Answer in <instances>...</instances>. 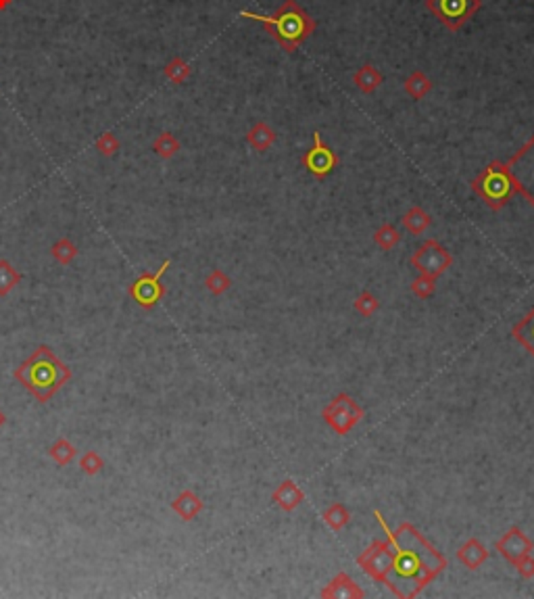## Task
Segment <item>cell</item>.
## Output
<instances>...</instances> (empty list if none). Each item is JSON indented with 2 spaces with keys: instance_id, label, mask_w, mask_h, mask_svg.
I'll use <instances>...</instances> for the list:
<instances>
[{
  "instance_id": "6",
  "label": "cell",
  "mask_w": 534,
  "mask_h": 599,
  "mask_svg": "<svg viewBox=\"0 0 534 599\" xmlns=\"http://www.w3.org/2000/svg\"><path fill=\"white\" fill-rule=\"evenodd\" d=\"M430 13L451 32L461 30L482 7V0H426Z\"/></svg>"
},
{
  "instance_id": "15",
  "label": "cell",
  "mask_w": 534,
  "mask_h": 599,
  "mask_svg": "<svg viewBox=\"0 0 534 599\" xmlns=\"http://www.w3.org/2000/svg\"><path fill=\"white\" fill-rule=\"evenodd\" d=\"M457 557L459 562H463L470 570H476L486 557H488V551L486 547L478 541V539H468L463 543V547L457 551Z\"/></svg>"
},
{
  "instance_id": "9",
  "label": "cell",
  "mask_w": 534,
  "mask_h": 599,
  "mask_svg": "<svg viewBox=\"0 0 534 599\" xmlns=\"http://www.w3.org/2000/svg\"><path fill=\"white\" fill-rule=\"evenodd\" d=\"M303 165L309 173H313L315 177H326L334 171V167L338 165V157L334 155V150L321 140L319 132H313V146L305 153L303 157Z\"/></svg>"
},
{
  "instance_id": "30",
  "label": "cell",
  "mask_w": 534,
  "mask_h": 599,
  "mask_svg": "<svg viewBox=\"0 0 534 599\" xmlns=\"http://www.w3.org/2000/svg\"><path fill=\"white\" fill-rule=\"evenodd\" d=\"M98 148H100L105 155H111V153L117 148V142H115V138H113L111 134H107L105 138H100V140H98Z\"/></svg>"
},
{
  "instance_id": "4",
  "label": "cell",
  "mask_w": 534,
  "mask_h": 599,
  "mask_svg": "<svg viewBox=\"0 0 534 599\" xmlns=\"http://www.w3.org/2000/svg\"><path fill=\"white\" fill-rule=\"evenodd\" d=\"M472 190L492 211H499L501 207H505L509 203V198L515 194L513 182L505 169V163H501V161H492L490 165H486L474 177Z\"/></svg>"
},
{
  "instance_id": "28",
  "label": "cell",
  "mask_w": 534,
  "mask_h": 599,
  "mask_svg": "<svg viewBox=\"0 0 534 599\" xmlns=\"http://www.w3.org/2000/svg\"><path fill=\"white\" fill-rule=\"evenodd\" d=\"M207 286H209L213 293H217V295H220V293H224V290L230 286V278H228V276H224L220 270H215V272L209 276V280H207Z\"/></svg>"
},
{
  "instance_id": "7",
  "label": "cell",
  "mask_w": 534,
  "mask_h": 599,
  "mask_svg": "<svg viewBox=\"0 0 534 599\" xmlns=\"http://www.w3.org/2000/svg\"><path fill=\"white\" fill-rule=\"evenodd\" d=\"M362 418H364L362 408L355 403L348 394L336 397L334 401L323 410V420H326L338 435H346Z\"/></svg>"
},
{
  "instance_id": "14",
  "label": "cell",
  "mask_w": 534,
  "mask_h": 599,
  "mask_svg": "<svg viewBox=\"0 0 534 599\" xmlns=\"http://www.w3.org/2000/svg\"><path fill=\"white\" fill-rule=\"evenodd\" d=\"M382 82H384V76H382L374 65H370V63H366L364 67H359L357 71H355V76H353V84L357 86L362 92H366V94H370V92H374L376 88H380Z\"/></svg>"
},
{
  "instance_id": "11",
  "label": "cell",
  "mask_w": 534,
  "mask_h": 599,
  "mask_svg": "<svg viewBox=\"0 0 534 599\" xmlns=\"http://www.w3.org/2000/svg\"><path fill=\"white\" fill-rule=\"evenodd\" d=\"M497 549L501 551V555L507 562H511L515 566L522 557H526L532 551V541L519 528H509L503 535V539L497 543Z\"/></svg>"
},
{
  "instance_id": "10",
  "label": "cell",
  "mask_w": 534,
  "mask_h": 599,
  "mask_svg": "<svg viewBox=\"0 0 534 599\" xmlns=\"http://www.w3.org/2000/svg\"><path fill=\"white\" fill-rule=\"evenodd\" d=\"M357 564L378 582H386L389 568H391V545L386 543H372L370 549L362 557H357Z\"/></svg>"
},
{
  "instance_id": "18",
  "label": "cell",
  "mask_w": 534,
  "mask_h": 599,
  "mask_svg": "<svg viewBox=\"0 0 534 599\" xmlns=\"http://www.w3.org/2000/svg\"><path fill=\"white\" fill-rule=\"evenodd\" d=\"M430 90H432V80H430L424 71H420V69L411 71L409 78L405 80V92H407L413 101H422Z\"/></svg>"
},
{
  "instance_id": "25",
  "label": "cell",
  "mask_w": 534,
  "mask_h": 599,
  "mask_svg": "<svg viewBox=\"0 0 534 599\" xmlns=\"http://www.w3.org/2000/svg\"><path fill=\"white\" fill-rule=\"evenodd\" d=\"M380 307V303H378V299L374 297V295H370V293H364V295H359L357 297V301H355V309H357L362 315H366V318H370L376 309Z\"/></svg>"
},
{
  "instance_id": "31",
  "label": "cell",
  "mask_w": 534,
  "mask_h": 599,
  "mask_svg": "<svg viewBox=\"0 0 534 599\" xmlns=\"http://www.w3.org/2000/svg\"><path fill=\"white\" fill-rule=\"evenodd\" d=\"M13 0H0V11H5L7 7H11Z\"/></svg>"
},
{
  "instance_id": "5",
  "label": "cell",
  "mask_w": 534,
  "mask_h": 599,
  "mask_svg": "<svg viewBox=\"0 0 534 599\" xmlns=\"http://www.w3.org/2000/svg\"><path fill=\"white\" fill-rule=\"evenodd\" d=\"M505 169L513 182L515 192H519L534 207V134L532 138L505 163Z\"/></svg>"
},
{
  "instance_id": "12",
  "label": "cell",
  "mask_w": 534,
  "mask_h": 599,
  "mask_svg": "<svg viewBox=\"0 0 534 599\" xmlns=\"http://www.w3.org/2000/svg\"><path fill=\"white\" fill-rule=\"evenodd\" d=\"M169 268V261H165L161 266V270L152 276H142L134 286H132V295L136 297V301L144 307H150L159 297H161V286H159V278L163 276V272Z\"/></svg>"
},
{
  "instance_id": "1",
  "label": "cell",
  "mask_w": 534,
  "mask_h": 599,
  "mask_svg": "<svg viewBox=\"0 0 534 599\" xmlns=\"http://www.w3.org/2000/svg\"><path fill=\"white\" fill-rule=\"evenodd\" d=\"M374 516L378 518L384 532L389 535V545H391V568H389V576L384 584L393 589L397 595L401 593V587L407 584L405 597L418 595L424 589V584H428L447 566V559L426 539H422V535L411 524H403V530L409 543V547H405L401 539L389 528L380 512H374Z\"/></svg>"
},
{
  "instance_id": "20",
  "label": "cell",
  "mask_w": 534,
  "mask_h": 599,
  "mask_svg": "<svg viewBox=\"0 0 534 599\" xmlns=\"http://www.w3.org/2000/svg\"><path fill=\"white\" fill-rule=\"evenodd\" d=\"M513 336H515V340H519L534 355V307L524 320H519L513 326Z\"/></svg>"
},
{
  "instance_id": "27",
  "label": "cell",
  "mask_w": 534,
  "mask_h": 599,
  "mask_svg": "<svg viewBox=\"0 0 534 599\" xmlns=\"http://www.w3.org/2000/svg\"><path fill=\"white\" fill-rule=\"evenodd\" d=\"M434 282H436V278H430V276H422V274H420V278L411 284V290H413L418 297H422V299H424V297H430V295L434 293V288H436Z\"/></svg>"
},
{
  "instance_id": "29",
  "label": "cell",
  "mask_w": 534,
  "mask_h": 599,
  "mask_svg": "<svg viewBox=\"0 0 534 599\" xmlns=\"http://www.w3.org/2000/svg\"><path fill=\"white\" fill-rule=\"evenodd\" d=\"M515 568H517V570H519V574H522V576H526V578L534 576V557L528 553L526 557H522V559L515 564Z\"/></svg>"
},
{
  "instance_id": "19",
  "label": "cell",
  "mask_w": 534,
  "mask_h": 599,
  "mask_svg": "<svg viewBox=\"0 0 534 599\" xmlns=\"http://www.w3.org/2000/svg\"><path fill=\"white\" fill-rule=\"evenodd\" d=\"M430 216L422 209V207H411L405 216H403V228L409 232V234H424L430 226Z\"/></svg>"
},
{
  "instance_id": "3",
  "label": "cell",
  "mask_w": 534,
  "mask_h": 599,
  "mask_svg": "<svg viewBox=\"0 0 534 599\" xmlns=\"http://www.w3.org/2000/svg\"><path fill=\"white\" fill-rule=\"evenodd\" d=\"M17 376L40 401H46V399L69 378V370L53 355L51 349L42 347L34 353L32 359H28L19 367Z\"/></svg>"
},
{
  "instance_id": "21",
  "label": "cell",
  "mask_w": 534,
  "mask_h": 599,
  "mask_svg": "<svg viewBox=\"0 0 534 599\" xmlns=\"http://www.w3.org/2000/svg\"><path fill=\"white\" fill-rule=\"evenodd\" d=\"M348 520H350V516H348V512H346V507L342 505V503H332L326 512H323V522L332 528V530H340V528H344L346 524H348Z\"/></svg>"
},
{
  "instance_id": "26",
  "label": "cell",
  "mask_w": 534,
  "mask_h": 599,
  "mask_svg": "<svg viewBox=\"0 0 534 599\" xmlns=\"http://www.w3.org/2000/svg\"><path fill=\"white\" fill-rule=\"evenodd\" d=\"M180 148V144H177V140L171 136V134H161V138L154 142V150L161 155V157H171V155H175V150Z\"/></svg>"
},
{
  "instance_id": "8",
  "label": "cell",
  "mask_w": 534,
  "mask_h": 599,
  "mask_svg": "<svg viewBox=\"0 0 534 599\" xmlns=\"http://www.w3.org/2000/svg\"><path fill=\"white\" fill-rule=\"evenodd\" d=\"M451 261L449 251L436 241H426L411 257V263L420 270V274L430 278H438L451 266Z\"/></svg>"
},
{
  "instance_id": "17",
  "label": "cell",
  "mask_w": 534,
  "mask_h": 599,
  "mask_svg": "<svg viewBox=\"0 0 534 599\" xmlns=\"http://www.w3.org/2000/svg\"><path fill=\"white\" fill-rule=\"evenodd\" d=\"M247 142H249L255 150H267V148L276 142V132H274L265 121H257V123L249 130Z\"/></svg>"
},
{
  "instance_id": "16",
  "label": "cell",
  "mask_w": 534,
  "mask_h": 599,
  "mask_svg": "<svg viewBox=\"0 0 534 599\" xmlns=\"http://www.w3.org/2000/svg\"><path fill=\"white\" fill-rule=\"evenodd\" d=\"M321 595L323 597H364V591L342 572L328 584V589L321 591Z\"/></svg>"
},
{
  "instance_id": "24",
  "label": "cell",
  "mask_w": 534,
  "mask_h": 599,
  "mask_svg": "<svg viewBox=\"0 0 534 599\" xmlns=\"http://www.w3.org/2000/svg\"><path fill=\"white\" fill-rule=\"evenodd\" d=\"M180 499L184 501V505H182V503H173V507H175L177 512H180V514L184 516V520H190V518H195V516L199 514V510L203 507V503L199 501V497H197V495H193V493H184Z\"/></svg>"
},
{
  "instance_id": "13",
  "label": "cell",
  "mask_w": 534,
  "mask_h": 599,
  "mask_svg": "<svg viewBox=\"0 0 534 599\" xmlns=\"http://www.w3.org/2000/svg\"><path fill=\"white\" fill-rule=\"evenodd\" d=\"M303 499H305L303 491H301L299 485L292 483V480H284V483L274 491V501H276L282 510H286V512H292L294 507H299V505L303 503Z\"/></svg>"
},
{
  "instance_id": "22",
  "label": "cell",
  "mask_w": 534,
  "mask_h": 599,
  "mask_svg": "<svg viewBox=\"0 0 534 599\" xmlns=\"http://www.w3.org/2000/svg\"><path fill=\"white\" fill-rule=\"evenodd\" d=\"M374 241H376V245H378L380 249L391 251L393 247H397V245L401 243V232L397 230V226H393V224H384V226H380V228L376 230Z\"/></svg>"
},
{
  "instance_id": "2",
  "label": "cell",
  "mask_w": 534,
  "mask_h": 599,
  "mask_svg": "<svg viewBox=\"0 0 534 599\" xmlns=\"http://www.w3.org/2000/svg\"><path fill=\"white\" fill-rule=\"evenodd\" d=\"M240 17L263 24L267 34L286 53H294L317 28L315 19L296 3V0H284L274 15H259V13H251V11H240Z\"/></svg>"
},
{
  "instance_id": "23",
  "label": "cell",
  "mask_w": 534,
  "mask_h": 599,
  "mask_svg": "<svg viewBox=\"0 0 534 599\" xmlns=\"http://www.w3.org/2000/svg\"><path fill=\"white\" fill-rule=\"evenodd\" d=\"M165 78L171 80L173 84L186 82V80L190 78V67H188V63H186L184 59H180V57L171 59V61L167 63V67H165Z\"/></svg>"
}]
</instances>
